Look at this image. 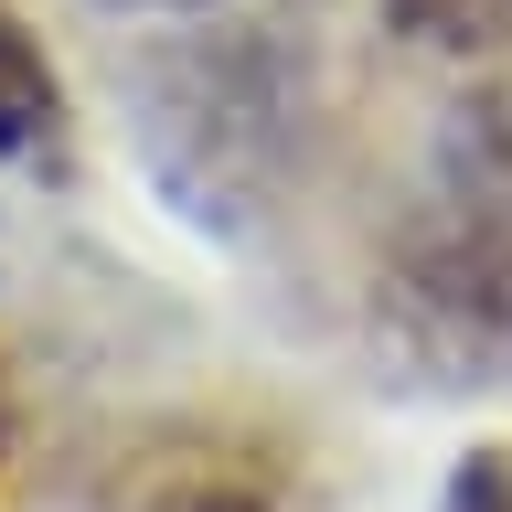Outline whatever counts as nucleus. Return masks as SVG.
Listing matches in <instances>:
<instances>
[{"instance_id":"f257e3e1","label":"nucleus","mask_w":512,"mask_h":512,"mask_svg":"<svg viewBox=\"0 0 512 512\" xmlns=\"http://www.w3.org/2000/svg\"><path fill=\"white\" fill-rule=\"evenodd\" d=\"M160 192L203 224H235L299 171V128H310V75L278 32H203L171 64H150L139 96Z\"/></svg>"},{"instance_id":"f03ea898","label":"nucleus","mask_w":512,"mask_h":512,"mask_svg":"<svg viewBox=\"0 0 512 512\" xmlns=\"http://www.w3.org/2000/svg\"><path fill=\"white\" fill-rule=\"evenodd\" d=\"M64 160V86L32 22L0 0V171H54Z\"/></svg>"},{"instance_id":"7ed1b4c3","label":"nucleus","mask_w":512,"mask_h":512,"mask_svg":"<svg viewBox=\"0 0 512 512\" xmlns=\"http://www.w3.org/2000/svg\"><path fill=\"white\" fill-rule=\"evenodd\" d=\"M384 22L427 54H512V0H384Z\"/></svg>"},{"instance_id":"20e7f679","label":"nucleus","mask_w":512,"mask_h":512,"mask_svg":"<svg viewBox=\"0 0 512 512\" xmlns=\"http://www.w3.org/2000/svg\"><path fill=\"white\" fill-rule=\"evenodd\" d=\"M128 512H267V502L235 491V480H160V491H139Z\"/></svg>"},{"instance_id":"39448f33","label":"nucleus","mask_w":512,"mask_h":512,"mask_svg":"<svg viewBox=\"0 0 512 512\" xmlns=\"http://www.w3.org/2000/svg\"><path fill=\"white\" fill-rule=\"evenodd\" d=\"M107 11H214V0H107Z\"/></svg>"}]
</instances>
